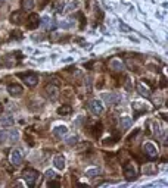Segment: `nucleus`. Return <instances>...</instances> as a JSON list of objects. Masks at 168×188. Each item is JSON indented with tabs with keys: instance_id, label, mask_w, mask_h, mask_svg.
Here are the masks:
<instances>
[{
	"instance_id": "obj_1",
	"label": "nucleus",
	"mask_w": 168,
	"mask_h": 188,
	"mask_svg": "<svg viewBox=\"0 0 168 188\" xmlns=\"http://www.w3.org/2000/svg\"><path fill=\"white\" fill-rule=\"evenodd\" d=\"M39 172L34 171V169H25L22 172V178L25 179V182L30 185V187H34L37 184V179H39Z\"/></svg>"
},
{
	"instance_id": "obj_2",
	"label": "nucleus",
	"mask_w": 168,
	"mask_h": 188,
	"mask_svg": "<svg viewBox=\"0 0 168 188\" xmlns=\"http://www.w3.org/2000/svg\"><path fill=\"white\" fill-rule=\"evenodd\" d=\"M18 77L21 78L28 87H34V85H37V83H39V77L35 74H19Z\"/></svg>"
},
{
	"instance_id": "obj_3",
	"label": "nucleus",
	"mask_w": 168,
	"mask_h": 188,
	"mask_svg": "<svg viewBox=\"0 0 168 188\" xmlns=\"http://www.w3.org/2000/svg\"><path fill=\"white\" fill-rule=\"evenodd\" d=\"M102 99L106 105H117L118 101L121 100V96L118 93H105L102 94Z\"/></svg>"
},
{
	"instance_id": "obj_4",
	"label": "nucleus",
	"mask_w": 168,
	"mask_h": 188,
	"mask_svg": "<svg viewBox=\"0 0 168 188\" xmlns=\"http://www.w3.org/2000/svg\"><path fill=\"white\" fill-rule=\"evenodd\" d=\"M124 177H125L127 181H136L137 179V172L134 171L133 165L127 163V165L124 166Z\"/></svg>"
},
{
	"instance_id": "obj_5",
	"label": "nucleus",
	"mask_w": 168,
	"mask_h": 188,
	"mask_svg": "<svg viewBox=\"0 0 168 188\" xmlns=\"http://www.w3.org/2000/svg\"><path fill=\"white\" fill-rule=\"evenodd\" d=\"M143 150H145V153L147 157H151V159H156L158 157V149L153 143H146Z\"/></svg>"
},
{
	"instance_id": "obj_6",
	"label": "nucleus",
	"mask_w": 168,
	"mask_h": 188,
	"mask_svg": "<svg viewBox=\"0 0 168 188\" xmlns=\"http://www.w3.org/2000/svg\"><path fill=\"white\" fill-rule=\"evenodd\" d=\"M46 94H47V97L53 101L59 97V88H58V85L55 84H49L47 87H46Z\"/></svg>"
},
{
	"instance_id": "obj_7",
	"label": "nucleus",
	"mask_w": 168,
	"mask_h": 188,
	"mask_svg": "<svg viewBox=\"0 0 168 188\" xmlns=\"http://www.w3.org/2000/svg\"><path fill=\"white\" fill-rule=\"evenodd\" d=\"M89 109L93 115H100L102 110H103V106H102V103L99 100H91L89 105Z\"/></svg>"
},
{
	"instance_id": "obj_8",
	"label": "nucleus",
	"mask_w": 168,
	"mask_h": 188,
	"mask_svg": "<svg viewBox=\"0 0 168 188\" xmlns=\"http://www.w3.org/2000/svg\"><path fill=\"white\" fill-rule=\"evenodd\" d=\"M11 162H12V165L19 166L22 163V153L19 150H13L11 153Z\"/></svg>"
},
{
	"instance_id": "obj_9",
	"label": "nucleus",
	"mask_w": 168,
	"mask_h": 188,
	"mask_svg": "<svg viewBox=\"0 0 168 188\" xmlns=\"http://www.w3.org/2000/svg\"><path fill=\"white\" fill-rule=\"evenodd\" d=\"M109 68H111L112 71H117V72L124 71V65L119 59H111L109 60Z\"/></svg>"
},
{
	"instance_id": "obj_10",
	"label": "nucleus",
	"mask_w": 168,
	"mask_h": 188,
	"mask_svg": "<svg viewBox=\"0 0 168 188\" xmlns=\"http://www.w3.org/2000/svg\"><path fill=\"white\" fill-rule=\"evenodd\" d=\"M137 91L139 94H142L143 97H151V88L149 87H146L145 83H137Z\"/></svg>"
},
{
	"instance_id": "obj_11",
	"label": "nucleus",
	"mask_w": 168,
	"mask_h": 188,
	"mask_svg": "<svg viewBox=\"0 0 168 188\" xmlns=\"http://www.w3.org/2000/svg\"><path fill=\"white\" fill-rule=\"evenodd\" d=\"M53 165H55V168H58L59 171L65 169V157H63L62 154L55 156V159H53Z\"/></svg>"
},
{
	"instance_id": "obj_12",
	"label": "nucleus",
	"mask_w": 168,
	"mask_h": 188,
	"mask_svg": "<svg viewBox=\"0 0 168 188\" xmlns=\"http://www.w3.org/2000/svg\"><path fill=\"white\" fill-rule=\"evenodd\" d=\"M7 93L11 96H21L22 94V87L18 85V84H12V85L7 87Z\"/></svg>"
},
{
	"instance_id": "obj_13",
	"label": "nucleus",
	"mask_w": 168,
	"mask_h": 188,
	"mask_svg": "<svg viewBox=\"0 0 168 188\" xmlns=\"http://www.w3.org/2000/svg\"><path fill=\"white\" fill-rule=\"evenodd\" d=\"M7 138L12 144H16L19 141V131L18 129H11V132H7Z\"/></svg>"
},
{
	"instance_id": "obj_14",
	"label": "nucleus",
	"mask_w": 168,
	"mask_h": 188,
	"mask_svg": "<svg viewBox=\"0 0 168 188\" xmlns=\"http://www.w3.org/2000/svg\"><path fill=\"white\" fill-rule=\"evenodd\" d=\"M119 122H121V128H123V129H128V128L131 127V123H133V119L130 116H121Z\"/></svg>"
},
{
	"instance_id": "obj_15",
	"label": "nucleus",
	"mask_w": 168,
	"mask_h": 188,
	"mask_svg": "<svg viewBox=\"0 0 168 188\" xmlns=\"http://www.w3.org/2000/svg\"><path fill=\"white\" fill-rule=\"evenodd\" d=\"M28 22H30V25H28V28H35L39 27V15L37 13H33L31 16H30V19H28Z\"/></svg>"
},
{
	"instance_id": "obj_16",
	"label": "nucleus",
	"mask_w": 168,
	"mask_h": 188,
	"mask_svg": "<svg viewBox=\"0 0 168 188\" xmlns=\"http://www.w3.org/2000/svg\"><path fill=\"white\" fill-rule=\"evenodd\" d=\"M0 125H2V127H12V125H13V118L12 116H2L0 118Z\"/></svg>"
},
{
	"instance_id": "obj_17",
	"label": "nucleus",
	"mask_w": 168,
	"mask_h": 188,
	"mask_svg": "<svg viewBox=\"0 0 168 188\" xmlns=\"http://www.w3.org/2000/svg\"><path fill=\"white\" fill-rule=\"evenodd\" d=\"M100 173H102V169H100V168H93V169H89V171H86V177L93 178V177H97V175H100Z\"/></svg>"
},
{
	"instance_id": "obj_18",
	"label": "nucleus",
	"mask_w": 168,
	"mask_h": 188,
	"mask_svg": "<svg viewBox=\"0 0 168 188\" xmlns=\"http://www.w3.org/2000/svg\"><path fill=\"white\" fill-rule=\"evenodd\" d=\"M53 132H55L56 137H63V135H65V134L68 132V129H67V127H63V125H61V127H56Z\"/></svg>"
},
{
	"instance_id": "obj_19",
	"label": "nucleus",
	"mask_w": 168,
	"mask_h": 188,
	"mask_svg": "<svg viewBox=\"0 0 168 188\" xmlns=\"http://www.w3.org/2000/svg\"><path fill=\"white\" fill-rule=\"evenodd\" d=\"M22 6L25 11H31V9H34V6H35V0H24Z\"/></svg>"
},
{
	"instance_id": "obj_20",
	"label": "nucleus",
	"mask_w": 168,
	"mask_h": 188,
	"mask_svg": "<svg viewBox=\"0 0 168 188\" xmlns=\"http://www.w3.org/2000/svg\"><path fill=\"white\" fill-rule=\"evenodd\" d=\"M71 112H72L71 106H62V107L58 109V115H69Z\"/></svg>"
},
{
	"instance_id": "obj_21",
	"label": "nucleus",
	"mask_w": 168,
	"mask_h": 188,
	"mask_svg": "<svg viewBox=\"0 0 168 188\" xmlns=\"http://www.w3.org/2000/svg\"><path fill=\"white\" fill-rule=\"evenodd\" d=\"M11 22L13 24H21V12H13L11 15Z\"/></svg>"
},
{
	"instance_id": "obj_22",
	"label": "nucleus",
	"mask_w": 168,
	"mask_h": 188,
	"mask_svg": "<svg viewBox=\"0 0 168 188\" xmlns=\"http://www.w3.org/2000/svg\"><path fill=\"white\" fill-rule=\"evenodd\" d=\"M12 59H13V56H5V59H3V62H5V65L6 66H15V65H16V62L15 60H12Z\"/></svg>"
},
{
	"instance_id": "obj_23",
	"label": "nucleus",
	"mask_w": 168,
	"mask_h": 188,
	"mask_svg": "<svg viewBox=\"0 0 168 188\" xmlns=\"http://www.w3.org/2000/svg\"><path fill=\"white\" fill-rule=\"evenodd\" d=\"M41 27L44 28V29H49L50 28V18L49 16H44L41 19Z\"/></svg>"
},
{
	"instance_id": "obj_24",
	"label": "nucleus",
	"mask_w": 168,
	"mask_h": 188,
	"mask_svg": "<svg viewBox=\"0 0 168 188\" xmlns=\"http://www.w3.org/2000/svg\"><path fill=\"white\" fill-rule=\"evenodd\" d=\"M77 137H75V135H72V137H69V138H67L65 140V144H67V145H75V144H77Z\"/></svg>"
},
{
	"instance_id": "obj_25",
	"label": "nucleus",
	"mask_w": 168,
	"mask_h": 188,
	"mask_svg": "<svg viewBox=\"0 0 168 188\" xmlns=\"http://www.w3.org/2000/svg\"><path fill=\"white\" fill-rule=\"evenodd\" d=\"M59 25H61L62 28H72L74 27V21H62Z\"/></svg>"
},
{
	"instance_id": "obj_26",
	"label": "nucleus",
	"mask_w": 168,
	"mask_h": 188,
	"mask_svg": "<svg viewBox=\"0 0 168 188\" xmlns=\"http://www.w3.org/2000/svg\"><path fill=\"white\" fill-rule=\"evenodd\" d=\"M78 6H80V3L77 2V0H75V2H72V3H71L69 6H67V12H72L74 9H77Z\"/></svg>"
},
{
	"instance_id": "obj_27",
	"label": "nucleus",
	"mask_w": 168,
	"mask_h": 188,
	"mask_svg": "<svg viewBox=\"0 0 168 188\" xmlns=\"http://www.w3.org/2000/svg\"><path fill=\"white\" fill-rule=\"evenodd\" d=\"M56 173L53 171H47L46 172V179H47V181H50V179H56Z\"/></svg>"
},
{
	"instance_id": "obj_28",
	"label": "nucleus",
	"mask_w": 168,
	"mask_h": 188,
	"mask_svg": "<svg viewBox=\"0 0 168 188\" xmlns=\"http://www.w3.org/2000/svg\"><path fill=\"white\" fill-rule=\"evenodd\" d=\"M125 90H128V91L133 90V87H131V79L130 78H125Z\"/></svg>"
},
{
	"instance_id": "obj_29",
	"label": "nucleus",
	"mask_w": 168,
	"mask_h": 188,
	"mask_svg": "<svg viewBox=\"0 0 168 188\" xmlns=\"http://www.w3.org/2000/svg\"><path fill=\"white\" fill-rule=\"evenodd\" d=\"M6 138H7V132H5V131H0V143H5Z\"/></svg>"
},
{
	"instance_id": "obj_30",
	"label": "nucleus",
	"mask_w": 168,
	"mask_h": 188,
	"mask_svg": "<svg viewBox=\"0 0 168 188\" xmlns=\"http://www.w3.org/2000/svg\"><path fill=\"white\" fill-rule=\"evenodd\" d=\"M47 187H59V181L50 179V181H47Z\"/></svg>"
},
{
	"instance_id": "obj_31",
	"label": "nucleus",
	"mask_w": 168,
	"mask_h": 188,
	"mask_svg": "<svg viewBox=\"0 0 168 188\" xmlns=\"http://www.w3.org/2000/svg\"><path fill=\"white\" fill-rule=\"evenodd\" d=\"M61 9H62V5H61V3H59V5H56V11H61Z\"/></svg>"
},
{
	"instance_id": "obj_32",
	"label": "nucleus",
	"mask_w": 168,
	"mask_h": 188,
	"mask_svg": "<svg viewBox=\"0 0 168 188\" xmlns=\"http://www.w3.org/2000/svg\"><path fill=\"white\" fill-rule=\"evenodd\" d=\"M5 2H7V0H0V3H5Z\"/></svg>"
}]
</instances>
